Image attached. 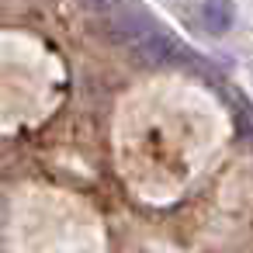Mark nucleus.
Returning <instances> with one entry per match:
<instances>
[{
	"label": "nucleus",
	"mask_w": 253,
	"mask_h": 253,
	"mask_svg": "<svg viewBox=\"0 0 253 253\" xmlns=\"http://www.w3.org/2000/svg\"><path fill=\"white\" fill-rule=\"evenodd\" d=\"M132 59L139 63V66H149V70H163V66H177L184 56H187V49L173 39V35H167V32H160V28H149V32H139L132 42Z\"/></svg>",
	"instance_id": "f257e3e1"
},
{
	"label": "nucleus",
	"mask_w": 253,
	"mask_h": 253,
	"mask_svg": "<svg viewBox=\"0 0 253 253\" xmlns=\"http://www.w3.org/2000/svg\"><path fill=\"white\" fill-rule=\"evenodd\" d=\"M198 21L208 35H225L236 25V0H201Z\"/></svg>",
	"instance_id": "f03ea898"
},
{
	"label": "nucleus",
	"mask_w": 253,
	"mask_h": 253,
	"mask_svg": "<svg viewBox=\"0 0 253 253\" xmlns=\"http://www.w3.org/2000/svg\"><path fill=\"white\" fill-rule=\"evenodd\" d=\"M77 4L84 11H90V14H108V11L118 7V0H77Z\"/></svg>",
	"instance_id": "7ed1b4c3"
}]
</instances>
